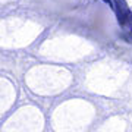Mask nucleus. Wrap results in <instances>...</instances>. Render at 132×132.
<instances>
[{
	"label": "nucleus",
	"mask_w": 132,
	"mask_h": 132,
	"mask_svg": "<svg viewBox=\"0 0 132 132\" xmlns=\"http://www.w3.org/2000/svg\"><path fill=\"white\" fill-rule=\"evenodd\" d=\"M113 9H114V12H116L119 25L125 29L128 21H129V18H131V15H132V10L128 7L125 0H113Z\"/></svg>",
	"instance_id": "1"
},
{
	"label": "nucleus",
	"mask_w": 132,
	"mask_h": 132,
	"mask_svg": "<svg viewBox=\"0 0 132 132\" xmlns=\"http://www.w3.org/2000/svg\"><path fill=\"white\" fill-rule=\"evenodd\" d=\"M125 29H126V31H129V32H132V15H131V18H129V21H128V24H126V27H125Z\"/></svg>",
	"instance_id": "2"
}]
</instances>
